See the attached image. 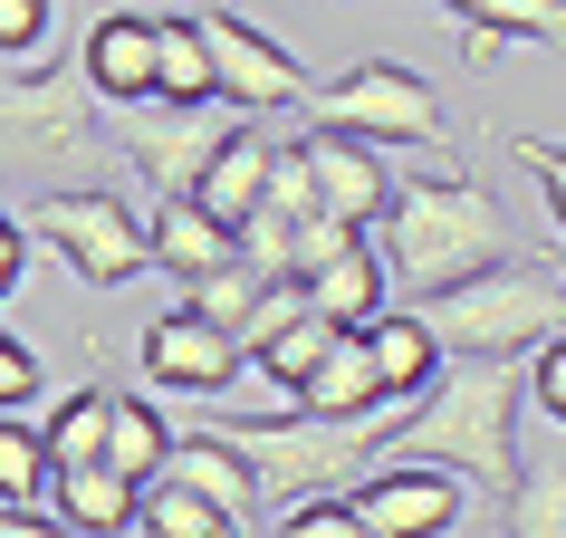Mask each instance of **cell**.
Returning <instances> with one entry per match:
<instances>
[{"instance_id": "obj_13", "label": "cell", "mask_w": 566, "mask_h": 538, "mask_svg": "<svg viewBox=\"0 0 566 538\" xmlns=\"http://www.w3.org/2000/svg\"><path fill=\"white\" fill-rule=\"evenodd\" d=\"M77 77L96 87V106H145L154 96V10H96L87 49H77Z\"/></svg>"}, {"instance_id": "obj_21", "label": "cell", "mask_w": 566, "mask_h": 538, "mask_svg": "<svg viewBox=\"0 0 566 538\" xmlns=\"http://www.w3.org/2000/svg\"><path fill=\"white\" fill-rule=\"evenodd\" d=\"M500 529L509 538H566V452H547V462L518 452V480L500 490Z\"/></svg>"}, {"instance_id": "obj_32", "label": "cell", "mask_w": 566, "mask_h": 538, "mask_svg": "<svg viewBox=\"0 0 566 538\" xmlns=\"http://www.w3.org/2000/svg\"><path fill=\"white\" fill-rule=\"evenodd\" d=\"M509 154L528 164V183L547 193V211H557V231H566V145L557 135H509Z\"/></svg>"}, {"instance_id": "obj_14", "label": "cell", "mask_w": 566, "mask_h": 538, "mask_svg": "<svg viewBox=\"0 0 566 538\" xmlns=\"http://www.w3.org/2000/svg\"><path fill=\"white\" fill-rule=\"evenodd\" d=\"M164 472H174L182 490H202L231 529H260V519H269V490H260V472H250V452H240L231 433H174Z\"/></svg>"}, {"instance_id": "obj_19", "label": "cell", "mask_w": 566, "mask_h": 538, "mask_svg": "<svg viewBox=\"0 0 566 538\" xmlns=\"http://www.w3.org/2000/svg\"><path fill=\"white\" fill-rule=\"evenodd\" d=\"M269 145H279V135H260V116H240L231 135H221V154L202 164V183H192V193H202L221 221L260 211V193H269Z\"/></svg>"}, {"instance_id": "obj_12", "label": "cell", "mask_w": 566, "mask_h": 538, "mask_svg": "<svg viewBox=\"0 0 566 538\" xmlns=\"http://www.w3.org/2000/svg\"><path fill=\"white\" fill-rule=\"evenodd\" d=\"M145 375L164 394H211V385H231L240 375V337L231 328H211V318H192V308H174V318H154L145 328Z\"/></svg>"}, {"instance_id": "obj_1", "label": "cell", "mask_w": 566, "mask_h": 538, "mask_svg": "<svg viewBox=\"0 0 566 538\" xmlns=\"http://www.w3.org/2000/svg\"><path fill=\"white\" fill-rule=\"evenodd\" d=\"M518 385H528L518 356H442V375L413 404H394L385 452L394 462H451L480 490H509L518 480Z\"/></svg>"}, {"instance_id": "obj_23", "label": "cell", "mask_w": 566, "mask_h": 538, "mask_svg": "<svg viewBox=\"0 0 566 538\" xmlns=\"http://www.w3.org/2000/svg\"><path fill=\"white\" fill-rule=\"evenodd\" d=\"M451 30H500L518 49H566V0H432Z\"/></svg>"}, {"instance_id": "obj_26", "label": "cell", "mask_w": 566, "mask_h": 538, "mask_svg": "<svg viewBox=\"0 0 566 538\" xmlns=\"http://www.w3.org/2000/svg\"><path fill=\"white\" fill-rule=\"evenodd\" d=\"M260 289H269V279H260V269H250V260L231 250V260H211V269H192V279H182V308L240 337V328H250V308H260Z\"/></svg>"}, {"instance_id": "obj_31", "label": "cell", "mask_w": 566, "mask_h": 538, "mask_svg": "<svg viewBox=\"0 0 566 538\" xmlns=\"http://www.w3.org/2000/svg\"><path fill=\"white\" fill-rule=\"evenodd\" d=\"M279 529L289 538H356V500L346 490H298V500L279 509Z\"/></svg>"}, {"instance_id": "obj_27", "label": "cell", "mask_w": 566, "mask_h": 538, "mask_svg": "<svg viewBox=\"0 0 566 538\" xmlns=\"http://www.w3.org/2000/svg\"><path fill=\"white\" fill-rule=\"evenodd\" d=\"M106 414H116V385H67L59 414L39 423L49 462H87V452H106Z\"/></svg>"}, {"instance_id": "obj_6", "label": "cell", "mask_w": 566, "mask_h": 538, "mask_svg": "<svg viewBox=\"0 0 566 538\" xmlns=\"http://www.w3.org/2000/svg\"><path fill=\"white\" fill-rule=\"evenodd\" d=\"M30 231L59 250L87 289H125L154 269V240H145V211L125 203L116 183H67V193H39Z\"/></svg>"}, {"instance_id": "obj_29", "label": "cell", "mask_w": 566, "mask_h": 538, "mask_svg": "<svg viewBox=\"0 0 566 538\" xmlns=\"http://www.w3.org/2000/svg\"><path fill=\"white\" fill-rule=\"evenodd\" d=\"M0 500H49V443H39V423L10 414H0Z\"/></svg>"}, {"instance_id": "obj_33", "label": "cell", "mask_w": 566, "mask_h": 538, "mask_svg": "<svg viewBox=\"0 0 566 538\" xmlns=\"http://www.w3.org/2000/svg\"><path fill=\"white\" fill-rule=\"evenodd\" d=\"M49 0H0V59H39L49 49Z\"/></svg>"}, {"instance_id": "obj_11", "label": "cell", "mask_w": 566, "mask_h": 538, "mask_svg": "<svg viewBox=\"0 0 566 538\" xmlns=\"http://www.w3.org/2000/svg\"><path fill=\"white\" fill-rule=\"evenodd\" d=\"M307 174H317V211L356 221V231H375L394 203V164H375V145L346 125H307Z\"/></svg>"}, {"instance_id": "obj_9", "label": "cell", "mask_w": 566, "mask_h": 538, "mask_svg": "<svg viewBox=\"0 0 566 538\" xmlns=\"http://www.w3.org/2000/svg\"><path fill=\"white\" fill-rule=\"evenodd\" d=\"M356 538H442L461 529V472L451 462H365L356 472Z\"/></svg>"}, {"instance_id": "obj_4", "label": "cell", "mask_w": 566, "mask_h": 538, "mask_svg": "<svg viewBox=\"0 0 566 538\" xmlns=\"http://www.w3.org/2000/svg\"><path fill=\"white\" fill-rule=\"evenodd\" d=\"M250 472H260L269 500H298V490H346V480L385 452V414H317V404H289V414H240L221 423Z\"/></svg>"}, {"instance_id": "obj_3", "label": "cell", "mask_w": 566, "mask_h": 538, "mask_svg": "<svg viewBox=\"0 0 566 538\" xmlns=\"http://www.w3.org/2000/svg\"><path fill=\"white\" fill-rule=\"evenodd\" d=\"M413 308L432 318L442 356H528L537 337L566 328V269L509 240L490 269L451 279V289H432V299H413Z\"/></svg>"}, {"instance_id": "obj_36", "label": "cell", "mask_w": 566, "mask_h": 538, "mask_svg": "<svg viewBox=\"0 0 566 538\" xmlns=\"http://www.w3.org/2000/svg\"><path fill=\"white\" fill-rule=\"evenodd\" d=\"M557 269H566V260H557Z\"/></svg>"}, {"instance_id": "obj_5", "label": "cell", "mask_w": 566, "mask_h": 538, "mask_svg": "<svg viewBox=\"0 0 566 538\" xmlns=\"http://www.w3.org/2000/svg\"><path fill=\"white\" fill-rule=\"evenodd\" d=\"M59 164H106L96 87L77 77V59H20V77L0 87V174H59Z\"/></svg>"}, {"instance_id": "obj_34", "label": "cell", "mask_w": 566, "mask_h": 538, "mask_svg": "<svg viewBox=\"0 0 566 538\" xmlns=\"http://www.w3.org/2000/svg\"><path fill=\"white\" fill-rule=\"evenodd\" d=\"M39 385H49V375H39V346L0 328V414H20V404H30Z\"/></svg>"}, {"instance_id": "obj_24", "label": "cell", "mask_w": 566, "mask_h": 538, "mask_svg": "<svg viewBox=\"0 0 566 538\" xmlns=\"http://www.w3.org/2000/svg\"><path fill=\"white\" fill-rule=\"evenodd\" d=\"M164 452H174V423H164V404H145V394H116V414H106V462H116V472L145 490V480L164 472Z\"/></svg>"}, {"instance_id": "obj_16", "label": "cell", "mask_w": 566, "mask_h": 538, "mask_svg": "<svg viewBox=\"0 0 566 538\" xmlns=\"http://www.w3.org/2000/svg\"><path fill=\"white\" fill-rule=\"evenodd\" d=\"M356 337H365V356H375L385 404H413V394L442 375V337H432V318H422V308H375Z\"/></svg>"}, {"instance_id": "obj_8", "label": "cell", "mask_w": 566, "mask_h": 538, "mask_svg": "<svg viewBox=\"0 0 566 538\" xmlns=\"http://www.w3.org/2000/svg\"><path fill=\"white\" fill-rule=\"evenodd\" d=\"M231 125H240V116H231V96H192V106H164V96H145V106H116V154L154 183V193H192Z\"/></svg>"}, {"instance_id": "obj_10", "label": "cell", "mask_w": 566, "mask_h": 538, "mask_svg": "<svg viewBox=\"0 0 566 538\" xmlns=\"http://www.w3.org/2000/svg\"><path fill=\"white\" fill-rule=\"evenodd\" d=\"M202 49H211V96H231L250 116H279V106L307 96L298 49H279L269 30H250L240 10H202Z\"/></svg>"}, {"instance_id": "obj_28", "label": "cell", "mask_w": 566, "mask_h": 538, "mask_svg": "<svg viewBox=\"0 0 566 538\" xmlns=\"http://www.w3.org/2000/svg\"><path fill=\"white\" fill-rule=\"evenodd\" d=\"M327 337H336V318H317V308H289V318H279V328H269L260 346H250V365H269L279 385H298L307 365L327 356Z\"/></svg>"}, {"instance_id": "obj_17", "label": "cell", "mask_w": 566, "mask_h": 538, "mask_svg": "<svg viewBox=\"0 0 566 538\" xmlns=\"http://www.w3.org/2000/svg\"><path fill=\"white\" fill-rule=\"evenodd\" d=\"M145 240H154V269H174V279H192V269H211V260L240 250L231 221H221L202 193H164V203L145 211Z\"/></svg>"}, {"instance_id": "obj_2", "label": "cell", "mask_w": 566, "mask_h": 538, "mask_svg": "<svg viewBox=\"0 0 566 538\" xmlns=\"http://www.w3.org/2000/svg\"><path fill=\"white\" fill-rule=\"evenodd\" d=\"M375 250H385L394 289L432 299V289L471 279V269H490L509 250V211H500V193H490L480 174H394V203H385V221H375Z\"/></svg>"}, {"instance_id": "obj_30", "label": "cell", "mask_w": 566, "mask_h": 538, "mask_svg": "<svg viewBox=\"0 0 566 538\" xmlns=\"http://www.w3.org/2000/svg\"><path fill=\"white\" fill-rule=\"evenodd\" d=\"M518 365H528V385H518V394H528L537 414H547V423L566 433V328H557V337H537V346H528Z\"/></svg>"}, {"instance_id": "obj_22", "label": "cell", "mask_w": 566, "mask_h": 538, "mask_svg": "<svg viewBox=\"0 0 566 538\" xmlns=\"http://www.w3.org/2000/svg\"><path fill=\"white\" fill-rule=\"evenodd\" d=\"M154 96H164V106H192V96H211L202 10H164V20H154Z\"/></svg>"}, {"instance_id": "obj_25", "label": "cell", "mask_w": 566, "mask_h": 538, "mask_svg": "<svg viewBox=\"0 0 566 538\" xmlns=\"http://www.w3.org/2000/svg\"><path fill=\"white\" fill-rule=\"evenodd\" d=\"M135 529H154V538H240L231 519H221L202 490H182L174 472H154L145 490H135Z\"/></svg>"}, {"instance_id": "obj_7", "label": "cell", "mask_w": 566, "mask_h": 538, "mask_svg": "<svg viewBox=\"0 0 566 538\" xmlns=\"http://www.w3.org/2000/svg\"><path fill=\"white\" fill-rule=\"evenodd\" d=\"M307 96L327 106V125H346L365 145H422V154L451 145V116H442V96H432V77L403 68V59H356V68H336L327 87H307Z\"/></svg>"}, {"instance_id": "obj_35", "label": "cell", "mask_w": 566, "mask_h": 538, "mask_svg": "<svg viewBox=\"0 0 566 538\" xmlns=\"http://www.w3.org/2000/svg\"><path fill=\"white\" fill-rule=\"evenodd\" d=\"M20 279H30V231H20V221L0 211V299H10Z\"/></svg>"}, {"instance_id": "obj_18", "label": "cell", "mask_w": 566, "mask_h": 538, "mask_svg": "<svg viewBox=\"0 0 566 538\" xmlns=\"http://www.w3.org/2000/svg\"><path fill=\"white\" fill-rule=\"evenodd\" d=\"M49 509H59L67 529H135V480L87 452V462H49Z\"/></svg>"}, {"instance_id": "obj_20", "label": "cell", "mask_w": 566, "mask_h": 538, "mask_svg": "<svg viewBox=\"0 0 566 538\" xmlns=\"http://www.w3.org/2000/svg\"><path fill=\"white\" fill-rule=\"evenodd\" d=\"M298 404H317V414H385V385H375V356H365L356 328L327 337V356L298 375Z\"/></svg>"}, {"instance_id": "obj_15", "label": "cell", "mask_w": 566, "mask_h": 538, "mask_svg": "<svg viewBox=\"0 0 566 538\" xmlns=\"http://www.w3.org/2000/svg\"><path fill=\"white\" fill-rule=\"evenodd\" d=\"M298 289H307V308H317V318H336V328H365V318L394 299V269H385V250H375V231H346L327 260H307V269H298Z\"/></svg>"}]
</instances>
